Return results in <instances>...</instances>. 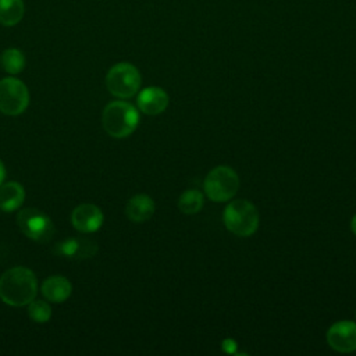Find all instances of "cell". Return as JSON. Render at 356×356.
Wrapping results in <instances>:
<instances>
[{
  "label": "cell",
  "instance_id": "16",
  "mask_svg": "<svg viewBox=\"0 0 356 356\" xmlns=\"http://www.w3.org/2000/svg\"><path fill=\"white\" fill-rule=\"evenodd\" d=\"M0 65L10 75L19 74L25 67V56L19 49L8 47L0 54Z\"/></svg>",
  "mask_w": 356,
  "mask_h": 356
},
{
  "label": "cell",
  "instance_id": "5",
  "mask_svg": "<svg viewBox=\"0 0 356 356\" xmlns=\"http://www.w3.org/2000/svg\"><path fill=\"white\" fill-rule=\"evenodd\" d=\"M140 72L131 63L114 64L106 75V86L108 92L120 99L132 97L140 88Z\"/></svg>",
  "mask_w": 356,
  "mask_h": 356
},
{
  "label": "cell",
  "instance_id": "2",
  "mask_svg": "<svg viewBox=\"0 0 356 356\" xmlns=\"http://www.w3.org/2000/svg\"><path fill=\"white\" fill-rule=\"evenodd\" d=\"M102 124L110 136L118 139L127 138L136 129L139 124V113L128 102H111L103 110Z\"/></svg>",
  "mask_w": 356,
  "mask_h": 356
},
{
  "label": "cell",
  "instance_id": "18",
  "mask_svg": "<svg viewBox=\"0 0 356 356\" xmlns=\"http://www.w3.org/2000/svg\"><path fill=\"white\" fill-rule=\"evenodd\" d=\"M28 314L36 323H47L51 317V307L44 300H32L28 303Z\"/></svg>",
  "mask_w": 356,
  "mask_h": 356
},
{
  "label": "cell",
  "instance_id": "4",
  "mask_svg": "<svg viewBox=\"0 0 356 356\" xmlns=\"http://www.w3.org/2000/svg\"><path fill=\"white\" fill-rule=\"evenodd\" d=\"M203 189L213 202H227L232 199L239 189V177L228 165L214 167L204 178Z\"/></svg>",
  "mask_w": 356,
  "mask_h": 356
},
{
  "label": "cell",
  "instance_id": "9",
  "mask_svg": "<svg viewBox=\"0 0 356 356\" xmlns=\"http://www.w3.org/2000/svg\"><path fill=\"white\" fill-rule=\"evenodd\" d=\"M71 222L79 232H95L103 224V213L97 206L92 203H82L74 209L71 214Z\"/></svg>",
  "mask_w": 356,
  "mask_h": 356
},
{
  "label": "cell",
  "instance_id": "11",
  "mask_svg": "<svg viewBox=\"0 0 356 356\" xmlns=\"http://www.w3.org/2000/svg\"><path fill=\"white\" fill-rule=\"evenodd\" d=\"M56 252L68 259H88L97 252V245L86 238H70L60 242Z\"/></svg>",
  "mask_w": 356,
  "mask_h": 356
},
{
  "label": "cell",
  "instance_id": "1",
  "mask_svg": "<svg viewBox=\"0 0 356 356\" xmlns=\"http://www.w3.org/2000/svg\"><path fill=\"white\" fill-rule=\"evenodd\" d=\"M38 292L36 277L26 267H13L0 277V299L10 306L19 307L32 302Z\"/></svg>",
  "mask_w": 356,
  "mask_h": 356
},
{
  "label": "cell",
  "instance_id": "14",
  "mask_svg": "<svg viewBox=\"0 0 356 356\" xmlns=\"http://www.w3.org/2000/svg\"><path fill=\"white\" fill-rule=\"evenodd\" d=\"M25 199L24 186L18 182H7L0 185V209L6 213L14 211L21 207Z\"/></svg>",
  "mask_w": 356,
  "mask_h": 356
},
{
  "label": "cell",
  "instance_id": "6",
  "mask_svg": "<svg viewBox=\"0 0 356 356\" xmlns=\"http://www.w3.org/2000/svg\"><path fill=\"white\" fill-rule=\"evenodd\" d=\"M29 103L26 85L17 78H3L0 81V111L6 115L22 114Z\"/></svg>",
  "mask_w": 356,
  "mask_h": 356
},
{
  "label": "cell",
  "instance_id": "13",
  "mask_svg": "<svg viewBox=\"0 0 356 356\" xmlns=\"http://www.w3.org/2000/svg\"><path fill=\"white\" fill-rule=\"evenodd\" d=\"M71 282L63 275H51L42 284L43 296L54 303H61L67 300L71 295Z\"/></svg>",
  "mask_w": 356,
  "mask_h": 356
},
{
  "label": "cell",
  "instance_id": "7",
  "mask_svg": "<svg viewBox=\"0 0 356 356\" xmlns=\"http://www.w3.org/2000/svg\"><path fill=\"white\" fill-rule=\"evenodd\" d=\"M17 222L22 234L35 242H49L54 234L51 220L38 209H22L17 216Z\"/></svg>",
  "mask_w": 356,
  "mask_h": 356
},
{
  "label": "cell",
  "instance_id": "15",
  "mask_svg": "<svg viewBox=\"0 0 356 356\" xmlns=\"http://www.w3.org/2000/svg\"><path fill=\"white\" fill-rule=\"evenodd\" d=\"M24 0H0V24L3 26H14L24 18Z\"/></svg>",
  "mask_w": 356,
  "mask_h": 356
},
{
  "label": "cell",
  "instance_id": "10",
  "mask_svg": "<svg viewBox=\"0 0 356 356\" xmlns=\"http://www.w3.org/2000/svg\"><path fill=\"white\" fill-rule=\"evenodd\" d=\"M138 107L147 115H157L163 113L168 106V95L159 86H149L139 92Z\"/></svg>",
  "mask_w": 356,
  "mask_h": 356
},
{
  "label": "cell",
  "instance_id": "12",
  "mask_svg": "<svg viewBox=\"0 0 356 356\" xmlns=\"http://www.w3.org/2000/svg\"><path fill=\"white\" fill-rule=\"evenodd\" d=\"M153 213L154 202L145 193L132 196L125 206V214L132 222H145L153 216Z\"/></svg>",
  "mask_w": 356,
  "mask_h": 356
},
{
  "label": "cell",
  "instance_id": "3",
  "mask_svg": "<svg viewBox=\"0 0 356 356\" xmlns=\"http://www.w3.org/2000/svg\"><path fill=\"white\" fill-rule=\"evenodd\" d=\"M222 221L225 228L236 236H250L259 228V211L253 203L246 199H238L228 203L224 210Z\"/></svg>",
  "mask_w": 356,
  "mask_h": 356
},
{
  "label": "cell",
  "instance_id": "19",
  "mask_svg": "<svg viewBox=\"0 0 356 356\" xmlns=\"http://www.w3.org/2000/svg\"><path fill=\"white\" fill-rule=\"evenodd\" d=\"M4 177H6V170H4V165H3V163H1V160H0V185H1L3 181H4Z\"/></svg>",
  "mask_w": 356,
  "mask_h": 356
},
{
  "label": "cell",
  "instance_id": "20",
  "mask_svg": "<svg viewBox=\"0 0 356 356\" xmlns=\"http://www.w3.org/2000/svg\"><path fill=\"white\" fill-rule=\"evenodd\" d=\"M350 229H352V232L356 235V214L353 216V218H352V221H350Z\"/></svg>",
  "mask_w": 356,
  "mask_h": 356
},
{
  "label": "cell",
  "instance_id": "17",
  "mask_svg": "<svg viewBox=\"0 0 356 356\" xmlns=\"http://www.w3.org/2000/svg\"><path fill=\"white\" fill-rule=\"evenodd\" d=\"M203 193L196 189L185 191L178 199V207L184 214H196L203 207Z\"/></svg>",
  "mask_w": 356,
  "mask_h": 356
},
{
  "label": "cell",
  "instance_id": "8",
  "mask_svg": "<svg viewBox=\"0 0 356 356\" xmlns=\"http://www.w3.org/2000/svg\"><path fill=\"white\" fill-rule=\"evenodd\" d=\"M327 342L341 353L356 350V323L349 320L334 323L327 331Z\"/></svg>",
  "mask_w": 356,
  "mask_h": 356
}]
</instances>
